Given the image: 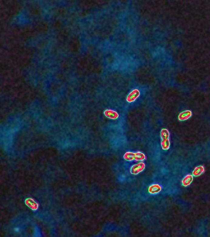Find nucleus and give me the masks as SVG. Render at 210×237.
<instances>
[{
    "label": "nucleus",
    "mask_w": 210,
    "mask_h": 237,
    "mask_svg": "<svg viewBox=\"0 0 210 237\" xmlns=\"http://www.w3.org/2000/svg\"><path fill=\"white\" fill-rule=\"evenodd\" d=\"M170 134L168 129L163 128L161 132V136L162 141L161 147L162 149L164 150H168L170 148V143L169 138Z\"/></svg>",
    "instance_id": "nucleus-1"
},
{
    "label": "nucleus",
    "mask_w": 210,
    "mask_h": 237,
    "mask_svg": "<svg viewBox=\"0 0 210 237\" xmlns=\"http://www.w3.org/2000/svg\"><path fill=\"white\" fill-rule=\"evenodd\" d=\"M124 158L126 160L130 162L134 160L137 161H143L145 159L146 156L144 154L141 152H127L124 154Z\"/></svg>",
    "instance_id": "nucleus-2"
},
{
    "label": "nucleus",
    "mask_w": 210,
    "mask_h": 237,
    "mask_svg": "<svg viewBox=\"0 0 210 237\" xmlns=\"http://www.w3.org/2000/svg\"><path fill=\"white\" fill-rule=\"evenodd\" d=\"M140 92L137 89H134L129 94L127 98V102L129 103H131L134 102L136 99L139 96Z\"/></svg>",
    "instance_id": "nucleus-3"
},
{
    "label": "nucleus",
    "mask_w": 210,
    "mask_h": 237,
    "mask_svg": "<svg viewBox=\"0 0 210 237\" xmlns=\"http://www.w3.org/2000/svg\"><path fill=\"white\" fill-rule=\"evenodd\" d=\"M145 164L143 163H139L133 166L131 169V173L133 174H137L143 171L145 168Z\"/></svg>",
    "instance_id": "nucleus-4"
},
{
    "label": "nucleus",
    "mask_w": 210,
    "mask_h": 237,
    "mask_svg": "<svg viewBox=\"0 0 210 237\" xmlns=\"http://www.w3.org/2000/svg\"><path fill=\"white\" fill-rule=\"evenodd\" d=\"M104 114L106 117L112 120H116L119 117L118 113L112 110H107L104 112Z\"/></svg>",
    "instance_id": "nucleus-5"
},
{
    "label": "nucleus",
    "mask_w": 210,
    "mask_h": 237,
    "mask_svg": "<svg viewBox=\"0 0 210 237\" xmlns=\"http://www.w3.org/2000/svg\"><path fill=\"white\" fill-rule=\"evenodd\" d=\"M192 115V112L190 110H185L182 112L178 115V118L180 121H184L188 120Z\"/></svg>",
    "instance_id": "nucleus-6"
},
{
    "label": "nucleus",
    "mask_w": 210,
    "mask_h": 237,
    "mask_svg": "<svg viewBox=\"0 0 210 237\" xmlns=\"http://www.w3.org/2000/svg\"><path fill=\"white\" fill-rule=\"evenodd\" d=\"M193 179V176L192 175L188 174L185 176L182 180L181 183L183 186L185 187L188 186L192 183Z\"/></svg>",
    "instance_id": "nucleus-7"
},
{
    "label": "nucleus",
    "mask_w": 210,
    "mask_h": 237,
    "mask_svg": "<svg viewBox=\"0 0 210 237\" xmlns=\"http://www.w3.org/2000/svg\"><path fill=\"white\" fill-rule=\"evenodd\" d=\"M205 171V168L202 166H197L195 168L192 172V176L194 177H197L200 176Z\"/></svg>",
    "instance_id": "nucleus-8"
},
{
    "label": "nucleus",
    "mask_w": 210,
    "mask_h": 237,
    "mask_svg": "<svg viewBox=\"0 0 210 237\" xmlns=\"http://www.w3.org/2000/svg\"><path fill=\"white\" fill-rule=\"evenodd\" d=\"M161 187L158 184H153L149 187V192L151 194H156L160 192Z\"/></svg>",
    "instance_id": "nucleus-9"
}]
</instances>
